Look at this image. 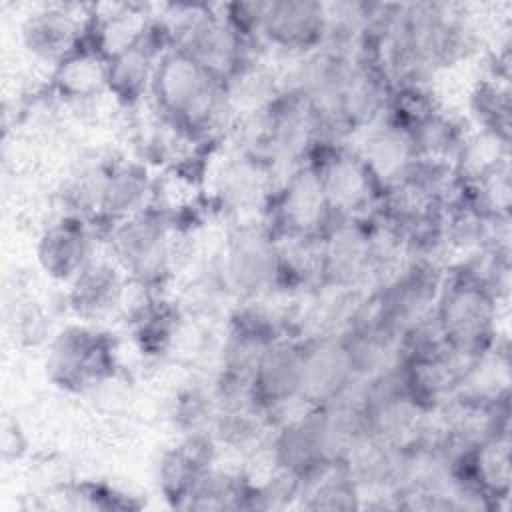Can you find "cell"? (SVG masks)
Masks as SVG:
<instances>
[{
    "mask_svg": "<svg viewBox=\"0 0 512 512\" xmlns=\"http://www.w3.org/2000/svg\"><path fill=\"white\" fill-rule=\"evenodd\" d=\"M148 104L174 136L198 144L212 142L236 120L224 78L174 44L156 62Z\"/></svg>",
    "mask_w": 512,
    "mask_h": 512,
    "instance_id": "1",
    "label": "cell"
},
{
    "mask_svg": "<svg viewBox=\"0 0 512 512\" xmlns=\"http://www.w3.org/2000/svg\"><path fill=\"white\" fill-rule=\"evenodd\" d=\"M504 302L464 262L446 268L432 318L448 350L472 360L502 338L500 306Z\"/></svg>",
    "mask_w": 512,
    "mask_h": 512,
    "instance_id": "2",
    "label": "cell"
},
{
    "mask_svg": "<svg viewBox=\"0 0 512 512\" xmlns=\"http://www.w3.org/2000/svg\"><path fill=\"white\" fill-rule=\"evenodd\" d=\"M102 238L108 256L130 280L158 288L174 268L178 226L170 208L152 204L146 210L106 228Z\"/></svg>",
    "mask_w": 512,
    "mask_h": 512,
    "instance_id": "3",
    "label": "cell"
},
{
    "mask_svg": "<svg viewBox=\"0 0 512 512\" xmlns=\"http://www.w3.org/2000/svg\"><path fill=\"white\" fill-rule=\"evenodd\" d=\"M348 442L330 408H306L278 420L268 438L270 464L296 476L304 486L340 462Z\"/></svg>",
    "mask_w": 512,
    "mask_h": 512,
    "instance_id": "4",
    "label": "cell"
},
{
    "mask_svg": "<svg viewBox=\"0 0 512 512\" xmlns=\"http://www.w3.org/2000/svg\"><path fill=\"white\" fill-rule=\"evenodd\" d=\"M44 370L54 388L86 394L116 376L114 340L96 324L70 322L48 340Z\"/></svg>",
    "mask_w": 512,
    "mask_h": 512,
    "instance_id": "5",
    "label": "cell"
},
{
    "mask_svg": "<svg viewBox=\"0 0 512 512\" xmlns=\"http://www.w3.org/2000/svg\"><path fill=\"white\" fill-rule=\"evenodd\" d=\"M380 282L376 238L368 218H334L320 236V288L364 292Z\"/></svg>",
    "mask_w": 512,
    "mask_h": 512,
    "instance_id": "6",
    "label": "cell"
},
{
    "mask_svg": "<svg viewBox=\"0 0 512 512\" xmlns=\"http://www.w3.org/2000/svg\"><path fill=\"white\" fill-rule=\"evenodd\" d=\"M276 238H320L334 214L320 174L304 162L276 180L260 218Z\"/></svg>",
    "mask_w": 512,
    "mask_h": 512,
    "instance_id": "7",
    "label": "cell"
},
{
    "mask_svg": "<svg viewBox=\"0 0 512 512\" xmlns=\"http://www.w3.org/2000/svg\"><path fill=\"white\" fill-rule=\"evenodd\" d=\"M218 274L226 292L240 300H258L276 292L278 238L262 220L234 224L222 248Z\"/></svg>",
    "mask_w": 512,
    "mask_h": 512,
    "instance_id": "8",
    "label": "cell"
},
{
    "mask_svg": "<svg viewBox=\"0 0 512 512\" xmlns=\"http://www.w3.org/2000/svg\"><path fill=\"white\" fill-rule=\"evenodd\" d=\"M320 174L334 218H368L382 202V188L350 142H318L310 158Z\"/></svg>",
    "mask_w": 512,
    "mask_h": 512,
    "instance_id": "9",
    "label": "cell"
},
{
    "mask_svg": "<svg viewBox=\"0 0 512 512\" xmlns=\"http://www.w3.org/2000/svg\"><path fill=\"white\" fill-rule=\"evenodd\" d=\"M446 270L424 258H406L370 290L376 310L398 330L432 316Z\"/></svg>",
    "mask_w": 512,
    "mask_h": 512,
    "instance_id": "10",
    "label": "cell"
},
{
    "mask_svg": "<svg viewBox=\"0 0 512 512\" xmlns=\"http://www.w3.org/2000/svg\"><path fill=\"white\" fill-rule=\"evenodd\" d=\"M360 380L340 332L302 336V406L328 408L346 398Z\"/></svg>",
    "mask_w": 512,
    "mask_h": 512,
    "instance_id": "11",
    "label": "cell"
},
{
    "mask_svg": "<svg viewBox=\"0 0 512 512\" xmlns=\"http://www.w3.org/2000/svg\"><path fill=\"white\" fill-rule=\"evenodd\" d=\"M302 336L282 334L256 362L250 378V404L272 426L300 404Z\"/></svg>",
    "mask_w": 512,
    "mask_h": 512,
    "instance_id": "12",
    "label": "cell"
},
{
    "mask_svg": "<svg viewBox=\"0 0 512 512\" xmlns=\"http://www.w3.org/2000/svg\"><path fill=\"white\" fill-rule=\"evenodd\" d=\"M168 26L152 16L144 32L128 46L106 56V92L124 108L148 102L158 58L172 46Z\"/></svg>",
    "mask_w": 512,
    "mask_h": 512,
    "instance_id": "13",
    "label": "cell"
},
{
    "mask_svg": "<svg viewBox=\"0 0 512 512\" xmlns=\"http://www.w3.org/2000/svg\"><path fill=\"white\" fill-rule=\"evenodd\" d=\"M96 224L82 214L62 212L44 226L36 242V262L56 284H70L96 256Z\"/></svg>",
    "mask_w": 512,
    "mask_h": 512,
    "instance_id": "14",
    "label": "cell"
},
{
    "mask_svg": "<svg viewBox=\"0 0 512 512\" xmlns=\"http://www.w3.org/2000/svg\"><path fill=\"white\" fill-rule=\"evenodd\" d=\"M88 16L90 6H40L24 18L20 42L34 60L56 68L84 44Z\"/></svg>",
    "mask_w": 512,
    "mask_h": 512,
    "instance_id": "15",
    "label": "cell"
},
{
    "mask_svg": "<svg viewBox=\"0 0 512 512\" xmlns=\"http://www.w3.org/2000/svg\"><path fill=\"white\" fill-rule=\"evenodd\" d=\"M326 26V2L266 0L260 44L298 58L324 44Z\"/></svg>",
    "mask_w": 512,
    "mask_h": 512,
    "instance_id": "16",
    "label": "cell"
},
{
    "mask_svg": "<svg viewBox=\"0 0 512 512\" xmlns=\"http://www.w3.org/2000/svg\"><path fill=\"white\" fill-rule=\"evenodd\" d=\"M64 288V302L74 318L86 324H98L114 314H122L130 278L106 254L94 256Z\"/></svg>",
    "mask_w": 512,
    "mask_h": 512,
    "instance_id": "17",
    "label": "cell"
},
{
    "mask_svg": "<svg viewBox=\"0 0 512 512\" xmlns=\"http://www.w3.org/2000/svg\"><path fill=\"white\" fill-rule=\"evenodd\" d=\"M218 444L210 432L182 434L166 448L156 466L158 492L170 508H188L204 474L216 464Z\"/></svg>",
    "mask_w": 512,
    "mask_h": 512,
    "instance_id": "18",
    "label": "cell"
},
{
    "mask_svg": "<svg viewBox=\"0 0 512 512\" xmlns=\"http://www.w3.org/2000/svg\"><path fill=\"white\" fill-rule=\"evenodd\" d=\"M156 202V182L146 164L116 160L104 164L92 222L102 234L106 228L146 210Z\"/></svg>",
    "mask_w": 512,
    "mask_h": 512,
    "instance_id": "19",
    "label": "cell"
},
{
    "mask_svg": "<svg viewBox=\"0 0 512 512\" xmlns=\"http://www.w3.org/2000/svg\"><path fill=\"white\" fill-rule=\"evenodd\" d=\"M276 170L262 156L248 148H238L224 158L216 172V196L222 208L236 214L250 212L256 206L260 214L276 184Z\"/></svg>",
    "mask_w": 512,
    "mask_h": 512,
    "instance_id": "20",
    "label": "cell"
},
{
    "mask_svg": "<svg viewBox=\"0 0 512 512\" xmlns=\"http://www.w3.org/2000/svg\"><path fill=\"white\" fill-rule=\"evenodd\" d=\"M356 136H360V142L354 148L382 192L396 188L418 158L408 130L388 114Z\"/></svg>",
    "mask_w": 512,
    "mask_h": 512,
    "instance_id": "21",
    "label": "cell"
},
{
    "mask_svg": "<svg viewBox=\"0 0 512 512\" xmlns=\"http://www.w3.org/2000/svg\"><path fill=\"white\" fill-rule=\"evenodd\" d=\"M52 94L68 104L90 102L106 92V56L86 40L64 62L52 68Z\"/></svg>",
    "mask_w": 512,
    "mask_h": 512,
    "instance_id": "22",
    "label": "cell"
},
{
    "mask_svg": "<svg viewBox=\"0 0 512 512\" xmlns=\"http://www.w3.org/2000/svg\"><path fill=\"white\" fill-rule=\"evenodd\" d=\"M470 116L478 132L510 148L512 140V96L510 82L482 78L470 92Z\"/></svg>",
    "mask_w": 512,
    "mask_h": 512,
    "instance_id": "23",
    "label": "cell"
},
{
    "mask_svg": "<svg viewBox=\"0 0 512 512\" xmlns=\"http://www.w3.org/2000/svg\"><path fill=\"white\" fill-rule=\"evenodd\" d=\"M404 126V124H402ZM412 140L418 158L434 160H454L460 150L466 130L438 104L404 126Z\"/></svg>",
    "mask_w": 512,
    "mask_h": 512,
    "instance_id": "24",
    "label": "cell"
},
{
    "mask_svg": "<svg viewBox=\"0 0 512 512\" xmlns=\"http://www.w3.org/2000/svg\"><path fill=\"white\" fill-rule=\"evenodd\" d=\"M298 506L308 510H354L362 508V492L340 460L304 486Z\"/></svg>",
    "mask_w": 512,
    "mask_h": 512,
    "instance_id": "25",
    "label": "cell"
},
{
    "mask_svg": "<svg viewBox=\"0 0 512 512\" xmlns=\"http://www.w3.org/2000/svg\"><path fill=\"white\" fill-rule=\"evenodd\" d=\"M218 414V402L212 388H188L176 396L172 418L180 434L210 432L212 422Z\"/></svg>",
    "mask_w": 512,
    "mask_h": 512,
    "instance_id": "26",
    "label": "cell"
},
{
    "mask_svg": "<svg viewBox=\"0 0 512 512\" xmlns=\"http://www.w3.org/2000/svg\"><path fill=\"white\" fill-rule=\"evenodd\" d=\"M38 318H40L38 314L32 318V332H34V334L40 332V324H42V322H40ZM28 320H30V314H22V316H20V322H18V326H20V336L24 334V330H26V326H28Z\"/></svg>",
    "mask_w": 512,
    "mask_h": 512,
    "instance_id": "27",
    "label": "cell"
}]
</instances>
